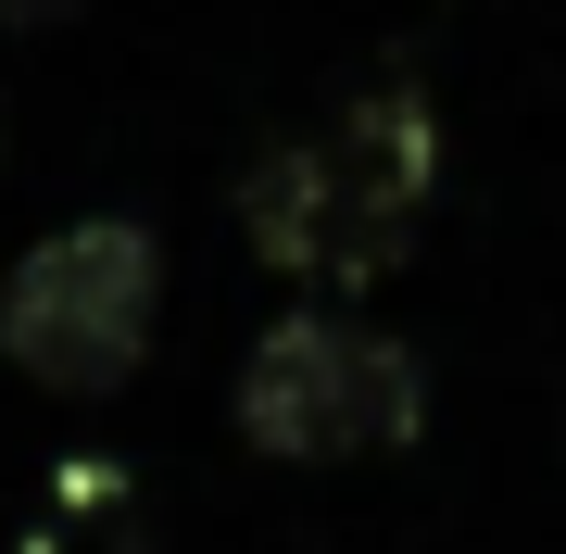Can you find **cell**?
I'll use <instances>...</instances> for the list:
<instances>
[{
	"instance_id": "6da1fadb",
	"label": "cell",
	"mask_w": 566,
	"mask_h": 554,
	"mask_svg": "<svg viewBox=\"0 0 566 554\" xmlns=\"http://www.w3.org/2000/svg\"><path fill=\"white\" fill-rule=\"evenodd\" d=\"M428 189H441V126H428V88L390 76L327 126H303L290 151H264L240 177V227L290 278H378L416 240Z\"/></svg>"
},
{
	"instance_id": "7a4b0ae2",
	"label": "cell",
	"mask_w": 566,
	"mask_h": 554,
	"mask_svg": "<svg viewBox=\"0 0 566 554\" xmlns=\"http://www.w3.org/2000/svg\"><path fill=\"white\" fill-rule=\"evenodd\" d=\"M151 315H164V240L139 215H76L0 278V353L63 404H102L139 378Z\"/></svg>"
},
{
	"instance_id": "3957f363",
	"label": "cell",
	"mask_w": 566,
	"mask_h": 554,
	"mask_svg": "<svg viewBox=\"0 0 566 554\" xmlns=\"http://www.w3.org/2000/svg\"><path fill=\"white\" fill-rule=\"evenodd\" d=\"M416 416H428V366L390 328H353V315H290L240 366V441L290 453V467L390 453V441H416Z\"/></svg>"
},
{
	"instance_id": "277c9868",
	"label": "cell",
	"mask_w": 566,
	"mask_h": 554,
	"mask_svg": "<svg viewBox=\"0 0 566 554\" xmlns=\"http://www.w3.org/2000/svg\"><path fill=\"white\" fill-rule=\"evenodd\" d=\"M76 0H0V25H63Z\"/></svg>"
}]
</instances>
